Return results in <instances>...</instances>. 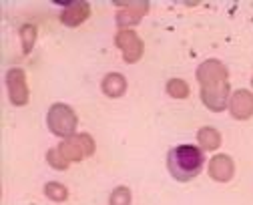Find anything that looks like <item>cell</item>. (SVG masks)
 I'll return each mask as SVG.
<instances>
[{"label":"cell","instance_id":"cell-3","mask_svg":"<svg viewBox=\"0 0 253 205\" xmlns=\"http://www.w3.org/2000/svg\"><path fill=\"white\" fill-rule=\"evenodd\" d=\"M56 149L69 163H79L84 157H90L94 153V141L88 133H79L69 137V139H62Z\"/></svg>","mask_w":253,"mask_h":205},{"label":"cell","instance_id":"cell-11","mask_svg":"<svg viewBox=\"0 0 253 205\" xmlns=\"http://www.w3.org/2000/svg\"><path fill=\"white\" fill-rule=\"evenodd\" d=\"M90 16V6L86 2H81V0H77V2H69L65 6V10L60 12V22L65 24V26H79L83 24L86 18Z\"/></svg>","mask_w":253,"mask_h":205},{"label":"cell","instance_id":"cell-9","mask_svg":"<svg viewBox=\"0 0 253 205\" xmlns=\"http://www.w3.org/2000/svg\"><path fill=\"white\" fill-rule=\"evenodd\" d=\"M117 6H119L117 10L119 26H131L139 22L149 10V2H117Z\"/></svg>","mask_w":253,"mask_h":205},{"label":"cell","instance_id":"cell-12","mask_svg":"<svg viewBox=\"0 0 253 205\" xmlns=\"http://www.w3.org/2000/svg\"><path fill=\"white\" fill-rule=\"evenodd\" d=\"M101 89H103V93H105L107 97H111V99L123 97L125 91H126V79H125L123 75H119V73H111V75H107V77L103 79Z\"/></svg>","mask_w":253,"mask_h":205},{"label":"cell","instance_id":"cell-16","mask_svg":"<svg viewBox=\"0 0 253 205\" xmlns=\"http://www.w3.org/2000/svg\"><path fill=\"white\" fill-rule=\"evenodd\" d=\"M167 93L173 99H187L189 97V85L183 79H171L167 83Z\"/></svg>","mask_w":253,"mask_h":205},{"label":"cell","instance_id":"cell-10","mask_svg":"<svg viewBox=\"0 0 253 205\" xmlns=\"http://www.w3.org/2000/svg\"><path fill=\"white\" fill-rule=\"evenodd\" d=\"M235 175V165L229 155H215L209 161V177L219 181V183H227Z\"/></svg>","mask_w":253,"mask_h":205},{"label":"cell","instance_id":"cell-5","mask_svg":"<svg viewBox=\"0 0 253 205\" xmlns=\"http://www.w3.org/2000/svg\"><path fill=\"white\" fill-rule=\"evenodd\" d=\"M197 81L201 89L205 87H217L221 83H227V68L223 62H219L217 58H209L197 66Z\"/></svg>","mask_w":253,"mask_h":205},{"label":"cell","instance_id":"cell-13","mask_svg":"<svg viewBox=\"0 0 253 205\" xmlns=\"http://www.w3.org/2000/svg\"><path fill=\"white\" fill-rule=\"evenodd\" d=\"M197 141H199L201 149H205V151H215V149L221 145V133H219L217 129H213V127H203V129H199V133H197Z\"/></svg>","mask_w":253,"mask_h":205},{"label":"cell","instance_id":"cell-8","mask_svg":"<svg viewBox=\"0 0 253 205\" xmlns=\"http://www.w3.org/2000/svg\"><path fill=\"white\" fill-rule=\"evenodd\" d=\"M229 113L237 121H245L253 115V93L247 89H239L229 99Z\"/></svg>","mask_w":253,"mask_h":205},{"label":"cell","instance_id":"cell-18","mask_svg":"<svg viewBox=\"0 0 253 205\" xmlns=\"http://www.w3.org/2000/svg\"><path fill=\"white\" fill-rule=\"evenodd\" d=\"M46 161H48L50 167H54V169H58V171H67L69 165H71L65 157L60 155L58 149H48V153H46Z\"/></svg>","mask_w":253,"mask_h":205},{"label":"cell","instance_id":"cell-1","mask_svg":"<svg viewBox=\"0 0 253 205\" xmlns=\"http://www.w3.org/2000/svg\"><path fill=\"white\" fill-rule=\"evenodd\" d=\"M203 153L195 145H179L167 155V169L173 179L185 183L195 179L203 169Z\"/></svg>","mask_w":253,"mask_h":205},{"label":"cell","instance_id":"cell-6","mask_svg":"<svg viewBox=\"0 0 253 205\" xmlns=\"http://www.w3.org/2000/svg\"><path fill=\"white\" fill-rule=\"evenodd\" d=\"M6 85H8V97L10 102L16 107H24L28 102V85H26V73L22 68H10L6 73Z\"/></svg>","mask_w":253,"mask_h":205},{"label":"cell","instance_id":"cell-7","mask_svg":"<svg viewBox=\"0 0 253 205\" xmlns=\"http://www.w3.org/2000/svg\"><path fill=\"white\" fill-rule=\"evenodd\" d=\"M229 91H231L229 83H221L217 87H205V89H201V101L211 111L221 113L225 107H229V99H231Z\"/></svg>","mask_w":253,"mask_h":205},{"label":"cell","instance_id":"cell-4","mask_svg":"<svg viewBox=\"0 0 253 205\" xmlns=\"http://www.w3.org/2000/svg\"><path fill=\"white\" fill-rule=\"evenodd\" d=\"M115 43L123 51L125 62L133 64L143 56V41L139 39V34L135 30H131V28H121L115 34Z\"/></svg>","mask_w":253,"mask_h":205},{"label":"cell","instance_id":"cell-2","mask_svg":"<svg viewBox=\"0 0 253 205\" xmlns=\"http://www.w3.org/2000/svg\"><path fill=\"white\" fill-rule=\"evenodd\" d=\"M46 123H48V129L52 135L69 139L77 131L79 119H77V113L69 105H65V102H54L46 115Z\"/></svg>","mask_w":253,"mask_h":205},{"label":"cell","instance_id":"cell-17","mask_svg":"<svg viewBox=\"0 0 253 205\" xmlns=\"http://www.w3.org/2000/svg\"><path fill=\"white\" fill-rule=\"evenodd\" d=\"M109 205H131V191H129V187H125V185L117 187L111 193V197H109Z\"/></svg>","mask_w":253,"mask_h":205},{"label":"cell","instance_id":"cell-15","mask_svg":"<svg viewBox=\"0 0 253 205\" xmlns=\"http://www.w3.org/2000/svg\"><path fill=\"white\" fill-rule=\"evenodd\" d=\"M44 195H46L50 201L60 203V201H67V197H69V189H67L65 185H62V183L48 181V183L44 185Z\"/></svg>","mask_w":253,"mask_h":205},{"label":"cell","instance_id":"cell-14","mask_svg":"<svg viewBox=\"0 0 253 205\" xmlns=\"http://www.w3.org/2000/svg\"><path fill=\"white\" fill-rule=\"evenodd\" d=\"M37 34H39V30L33 24H24L20 28V41H22V52L24 54H28L30 51H33V47L37 43Z\"/></svg>","mask_w":253,"mask_h":205}]
</instances>
